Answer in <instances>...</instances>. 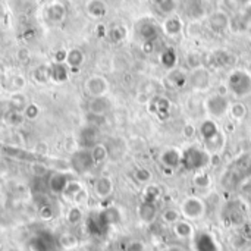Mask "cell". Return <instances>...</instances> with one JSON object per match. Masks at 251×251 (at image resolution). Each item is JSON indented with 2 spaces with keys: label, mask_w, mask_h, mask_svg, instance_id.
I'll return each instance as SVG.
<instances>
[{
  "label": "cell",
  "mask_w": 251,
  "mask_h": 251,
  "mask_svg": "<svg viewBox=\"0 0 251 251\" xmlns=\"http://www.w3.org/2000/svg\"><path fill=\"white\" fill-rule=\"evenodd\" d=\"M210 160L212 157L207 149H203L199 146H190L185 150H182V154H181V166L185 171H191V172L203 171L204 168L210 165Z\"/></svg>",
  "instance_id": "6da1fadb"
},
{
  "label": "cell",
  "mask_w": 251,
  "mask_h": 251,
  "mask_svg": "<svg viewBox=\"0 0 251 251\" xmlns=\"http://www.w3.org/2000/svg\"><path fill=\"white\" fill-rule=\"evenodd\" d=\"M226 88L235 97L244 99L251 94V72L247 69L238 68L231 71L226 81Z\"/></svg>",
  "instance_id": "7a4b0ae2"
},
{
  "label": "cell",
  "mask_w": 251,
  "mask_h": 251,
  "mask_svg": "<svg viewBox=\"0 0 251 251\" xmlns=\"http://www.w3.org/2000/svg\"><path fill=\"white\" fill-rule=\"evenodd\" d=\"M229 106H231V103L228 101L226 96H222L219 93L209 96L204 101V109H206L207 115L213 119H221L225 115H228Z\"/></svg>",
  "instance_id": "3957f363"
},
{
  "label": "cell",
  "mask_w": 251,
  "mask_h": 251,
  "mask_svg": "<svg viewBox=\"0 0 251 251\" xmlns=\"http://www.w3.org/2000/svg\"><path fill=\"white\" fill-rule=\"evenodd\" d=\"M181 215L187 221H199L206 215V203L200 197H187L181 203Z\"/></svg>",
  "instance_id": "277c9868"
},
{
  "label": "cell",
  "mask_w": 251,
  "mask_h": 251,
  "mask_svg": "<svg viewBox=\"0 0 251 251\" xmlns=\"http://www.w3.org/2000/svg\"><path fill=\"white\" fill-rule=\"evenodd\" d=\"M71 166L78 174H85V172L91 171L94 166L91 151L88 149H82V150H78L76 153H74V156L71 159Z\"/></svg>",
  "instance_id": "5b68a950"
},
{
  "label": "cell",
  "mask_w": 251,
  "mask_h": 251,
  "mask_svg": "<svg viewBox=\"0 0 251 251\" xmlns=\"http://www.w3.org/2000/svg\"><path fill=\"white\" fill-rule=\"evenodd\" d=\"M188 82L194 90H207L210 87V72L207 71L206 66H200L191 71L188 76Z\"/></svg>",
  "instance_id": "8992f818"
},
{
  "label": "cell",
  "mask_w": 251,
  "mask_h": 251,
  "mask_svg": "<svg viewBox=\"0 0 251 251\" xmlns=\"http://www.w3.org/2000/svg\"><path fill=\"white\" fill-rule=\"evenodd\" d=\"M209 26L213 32L218 34H224L226 29H229L231 26V18L225 10H215L210 16H209Z\"/></svg>",
  "instance_id": "52a82bcc"
},
{
  "label": "cell",
  "mask_w": 251,
  "mask_h": 251,
  "mask_svg": "<svg viewBox=\"0 0 251 251\" xmlns=\"http://www.w3.org/2000/svg\"><path fill=\"white\" fill-rule=\"evenodd\" d=\"M85 90L88 91L91 97H101V96H106V93L109 91V82L104 76L93 75L87 79Z\"/></svg>",
  "instance_id": "ba28073f"
},
{
  "label": "cell",
  "mask_w": 251,
  "mask_h": 251,
  "mask_svg": "<svg viewBox=\"0 0 251 251\" xmlns=\"http://www.w3.org/2000/svg\"><path fill=\"white\" fill-rule=\"evenodd\" d=\"M199 134L201 137V140L210 146L213 141H216L219 138V129H218V125L213 119H206L200 124L199 126Z\"/></svg>",
  "instance_id": "9c48e42d"
},
{
  "label": "cell",
  "mask_w": 251,
  "mask_h": 251,
  "mask_svg": "<svg viewBox=\"0 0 251 251\" xmlns=\"http://www.w3.org/2000/svg\"><path fill=\"white\" fill-rule=\"evenodd\" d=\"M159 25L151 19H143L138 24V34L144 41H156L159 37Z\"/></svg>",
  "instance_id": "30bf717a"
},
{
  "label": "cell",
  "mask_w": 251,
  "mask_h": 251,
  "mask_svg": "<svg viewBox=\"0 0 251 251\" xmlns=\"http://www.w3.org/2000/svg\"><path fill=\"white\" fill-rule=\"evenodd\" d=\"M181 154H182V150L169 147L163 150V153L160 154V162L166 169H176L178 166H181Z\"/></svg>",
  "instance_id": "8fae6325"
},
{
  "label": "cell",
  "mask_w": 251,
  "mask_h": 251,
  "mask_svg": "<svg viewBox=\"0 0 251 251\" xmlns=\"http://www.w3.org/2000/svg\"><path fill=\"white\" fill-rule=\"evenodd\" d=\"M182 10L184 13L191 18L193 21L200 19L204 16V1L203 0H182Z\"/></svg>",
  "instance_id": "7c38bea8"
},
{
  "label": "cell",
  "mask_w": 251,
  "mask_h": 251,
  "mask_svg": "<svg viewBox=\"0 0 251 251\" xmlns=\"http://www.w3.org/2000/svg\"><path fill=\"white\" fill-rule=\"evenodd\" d=\"M138 218L141 219V222L150 225L156 221L157 218V207L156 203H150V201H143L138 206Z\"/></svg>",
  "instance_id": "4fadbf2b"
},
{
  "label": "cell",
  "mask_w": 251,
  "mask_h": 251,
  "mask_svg": "<svg viewBox=\"0 0 251 251\" xmlns=\"http://www.w3.org/2000/svg\"><path fill=\"white\" fill-rule=\"evenodd\" d=\"M162 28H163V32H165L168 37H178V35L182 32V21H181V18L176 16V15H169V16L165 19Z\"/></svg>",
  "instance_id": "5bb4252c"
},
{
  "label": "cell",
  "mask_w": 251,
  "mask_h": 251,
  "mask_svg": "<svg viewBox=\"0 0 251 251\" xmlns=\"http://www.w3.org/2000/svg\"><path fill=\"white\" fill-rule=\"evenodd\" d=\"M94 193L99 199H107L113 193V181L107 176H100L94 182Z\"/></svg>",
  "instance_id": "9a60e30c"
},
{
  "label": "cell",
  "mask_w": 251,
  "mask_h": 251,
  "mask_svg": "<svg viewBox=\"0 0 251 251\" xmlns=\"http://www.w3.org/2000/svg\"><path fill=\"white\" fill-rule=\"evenodd\" d=\"M112 107V103L110 100L106 97V96H101V97H93L91 103H90V112L96 116H103L106 115Z\"/></svg>",
  "instance_id": "2e32d148"
},
{
  "label": "cell",
  "mask_w": 251,
  "mask_h": 251,
  "mask_svg": "<svg viewBox=\"0 0 251 251\" xmlns=\"http://www.w3.org/2000/svg\"><path fill=\"white\" fill-rule=\"evenodd\" d=\"M69 176L66 174H53L49 179V188L54 193V194H63L66 185L69 184Z\"/></svg>",
  "instance_id": "e0dca14e"
},
{
  "label": "cell",
  "mask_w": 251,
  "mask_h": 251,
  "mask_svg": "<svg viewBox=\"0 0 251 251\" xmlns=\"http://www.w3.org/2000/svg\"><path fill=\"white\" fill-rule=\"evenodd\" d=\"M174 232L179 240H191L194 237V228L190 221L181 219L174 225Z\"/></svg>",
  "instance_id": "ac0fdd59"
},
{
  "label": "cell",
  "mask_w": 251,
  "mask_h": 251,
  "mask_svg": "<svg viewBox=\"0 0 251 251\" xmlns=\"http://www.w3.org/2000/svg\"><path fill=\"white\" fill-rule=\"evenodd\" d=\"M235 60L234 54L226 51V50H216L212 56H210V62L216 66V68H225L232 65Z\"/></svg>",
  "instance_id": "d6986e66"
},
{
  "label": "cell",
  "mask_w": 251,
  "mask_h": 251,
  "mask_svg": "<svg viewBox=\"0 0 251 251\" xmlns=\"http://www.w3.org/2000/svg\"><path fill=\"white\" fill-rule=\"evenodd\" d=\"M151 106L154 107L153 113L154 116H157L159 119H166L171 113V101L165 97H157L151 101Z\"/></svg>",
  "instance_id": "ffe728a7"
},
{
  "label": "cell",
  "mask_w": 251,
  "mask_h": 251,
  "mask_svg": "<svg viewBox=\"0 0 251 251\" xmlns=\"http://www.w3.org/2000/svg\"><path fill=\"white\" fill-rule=\"evenodd\" d=\"M85 10L91 18L100 19L107 13V6L103 0H88L85 4Z\"/></svg>",
  "instance_id": "44dd1931"
},
{
  "label": "cell",
  "mask_w": 251,
  "mask_h": 251,
  "mask_svg": "<svg viewBox=\"0 0 251 251\" xmlns=\"http://www.w3.org/2000/svg\"><path fill=\"white\" fill-rule=\"evenodd\" d=\"M166 81H168V85H171L174 88H181V87H184L188 82V76L185 75L184 71L174 68V69H171Z\"/></svg>",
  "instance_id": "7402d4cb"
},
{
  "label": "cell",
  "mask_w": 251,
  "mask_h": 251,
  "mask_svg": "<svg viewBox=\"0 0 251 251\" xmlns=\"http://www.w3.org/2000/svg\"><path fill=\"white\" fill-rule=\"evenodd\" d=\"M66 65L69 69H78L81 68V65L84 63V53L79 49H71L69 51H66V59H65Z\"/></svg>",
  "instance_id": "603a6c76"
},
{
  "label": "cell",
  "mask_w": 251,
  "mask_h": 251,
  "mask_svg": "<svg viewBox=\"0 0 251 251\" xmlns=\"http://www.w3.org/2000/svg\"><path fill=\"white\" fill-rule=\"evenodd\" d=\"M96 138H97V131L93 126H87L81 131L79 134V143L84 149H91L93 146H96Z\"/></svg>",
  "instance_id": "cb8c5ba5"
},
{
  "label": "cell",
  "mask_w": 251,
  "mask_h": 251,
  "mask_svg": "<svg viewBox=\"0 0 251 251\" xmlns=\"http://www.w3.org/2000/svg\"><path fill=\"white\" fill-rule=\"evenodd\" d=\"M160 63H162L165 68H168L169 71L174 69V68L176 66V63H178V54H176V51H175L172 47L165 49V50L160 53Z\"/></svg>",
  "instance_id": "d4e9b609"
},
{
  "label": "cell",
  "mask_w": 251,
  "mask_h": 251,
  "mask_svg": "<svg viewBox=\"0 0 251 251\" xmlns=\"http://www.w3.org/2000/svg\"><path fill=\"white\" fill-rule=\"evenodd\" d=\"M91 151V156H93V160H94V165H103L107 157H109V150L104 144H96L90 149Z\"/></svg>",
  "instance_id": "484cf974"
},
{
  "label": "cell",
  "mask_w": 251,
  "mask_h": 251,
  "mask_svg": "<svg viewBox=\"0 0 251 251\" xmlns=\"http://www.w3.org/2000/svg\"><path fill=\"white\" fill-rule=\"evenodd\" d=\"M193 185L196 188H200V190H206L212 185V178L209 174H206L204 171H199V172H194V176H193Z\"/></svg>",
  "instance_id": "4316f807"
},
{
  "label": "cell",
  "mask_w": 251,
  "mask_h": 251,
  "mask_svg": "<svg viewBox=\"0 0 251 251\" xmlns=\"http://www.w3.org/2000/svg\"><path fill=\"white\" fill-rule=\"evenodd\" d=\"M65 15H66V9H65V6L60 4V3H53V4H50V6L47 7V16H49V19H51L53 22L62 21V19L65 18Z\"/></svg>",
  "instance_id": "83f0119b"
},
{
  "label": "cell",
  "mask_w": 251,
  "mask_h": 251,
  "mask_svg": "<svg viewBox=\"0 0 251 251\" xmlns=\"http://www.w3.org/2000/svg\"><path fill=\"white\" fill-rule=\"evenodd\" d=\"M68 75H69V68H66L63 63H57V65H54V66L50 69V76H51L54 81L63 82V81L68 79Z\"/></svg>",
  "instance_id": "f1b7e54d"
},
{
  "label": "cell",
  "mask_w": 251,
  "mask_h": 251,
  "mask_svg": "<svg viewBox=\"0 0 251 251\" xmlns=\"http://www.w3.org/2000/svg\"><path fill=\"white\" fill-rule=\"evenodd\" d=\"M182 219V215H181V210H178V209H172V207H169V209H166L163 213H162V221L165 222V224H168V225H175L176 222H179Z\"/></svg>",
  "instance_id": "f546056e"
},
{
  "label": "cell",
  "mask_w": 251,
  "mask_h": 251,
  "mask_svg": "<svg viewBox=\"0 0 251 251\" xmlns=\"http://www.w3.org/2000/svg\"><path fill=\"white\" fill-rule=\"evenodd\" d=\"M215 243L213 238L207 234H201L200 237H197V249L199 251H216L218 247L216 244H212Z\"/></svg>",
  "instance_id": "4dcf8cb0"
},
{
  "label": "cell",
  "mask_w": 251,
  "mask_h": 251,
  "mask_svg": "<svg viewBox=\"0 0 251 251\" xmlns=\"http://www.w3.org/2000/svg\"><path fill=\"white\" fill-rule=\"evenodd\" d=\"M160 188L156 184H147L146 190H144V200L150 201V203H157V200L160 199Z\"/></svg>",
  "instance_id": "1f68e13d"
},
{
  "label": "cell",
  "mask_w": 251,
  "mask_h": 251,
  "mask_svg": "<svg viewBox=\"0 0 251 251\" xmlns=\"http://www.w3.org/2000/svg\"><path fill=\"white\" fill-rule=\"evenodd\" d=\"M229 115L237 119V121H241L246 118L247 115V107L241 103V101H235V103H231L229 106Z\"/></svg>",
  "instance_id": "d6a6232c"
},
{
  "label": "cell",
  "mask_w": 251,
  "mask_h": 251,
  "mask_svg": "<svg viewBox=\"0 0 251 251\" xmlns=\"http://www.w3.org/2000/svg\"><path fill=\"white\" fill-rule=\"evenodd\" d=\"M156 7L163 15H171L176 9V0H153Z\"/></svg>",
  "instance_id": "836d02e7"
},
{
  "label": "cell",
  "mask_w": 251,
  "mask_h": 251,
  "mask_svg": "<svg viewBox=\"0 0 251 251\" xmlns=\"http://www.w3.org/2000/svg\"><path fill=\"white\" fill-rule=\"evenodd\" d=\"M125 37H126V29H125L122 25H116V26H113V28L109 31V38H110L113 43H119V41H122Z\"/></svg>",
  "instance_id": "e575fe53"
},
{
  "label": "cell",
  "mask_w": 251,
  "mask_h": 251,
  "mask_svg": "<svg viewBox=\"0 0 251 251\" xmlns=\"http://www.w3.org/2000/svg\"><path fill=\"white\" fill-rule=\"evenodd\" d=\"M134 178L137 179V182H140V184H150L151 182V178H153V175H151V172L149 171V169H146V168H140V169H137L135 171V174H134Z\"/></svg>",
  "instance_id": "d590c367"
},
{
  "label": "cell",
  "mask_w": 251,
  "mask_h": 251,
  "mask_svg": "<svg viewBox=\"0 0 251 251\" xmlns=\"http://www.w3.org/2000/svg\"><path fill=\"white\" fill-rule=\"evenodd\" d=\"M187 65L191 68V69H196V68H200L203 66V57L200 53H188L187 54Z\"/></svg>",
  "instance_id": "8d00e7d4"
},
{
  "label": "cell",
  "mask_w": 251,
  "mask_h": 251,
  "mask_svg": "<svg viewBox=\"0 0 251 251\" xmlns=\"http://www.w3.org/2000/svg\"><path fill=\"white\" fill-rule=\"evenodd\" d=\"M68 222L69 224H72V225H76L78 222H81V219H82V212H81V209H78V207H72L69 212H68Z\"/></svg>",
  "instance_id": "74e56055"
},
{
  "label": "cell",
  "mask_w": 251,
  "mask_h": 251,
  "mask_svg": "<svg viewBox=\"0 0 251 251\" xmlns=\"http://www.w3.org/2000/svg\"><path fill=\"white\" fill-rule=\"evenodd\" d=\"M38 112H40L38 107H37L35 104H32V103H31V104H26L25 109H24V115H25L28 119H35V118L38 116Z\"/></svg>",
  "instance_id": "f35d334b"
},
{
  "label": "cell",
  "mask_w": 251,
  "mask_h": 251,
  "mask_svg": "<svg viewBox=\"0 0 251 251\" xmlns=\"http://www.w3.org/2000/svg\"><path fill=\"white\" fill-rule=\"evenodd\" d=\"M34 76H35L37 81L44 82V81L50 76V71H46L44 66H40V68H37V71L34 72Z\"/></svg>",
  "instance_id": "ab89813d"
},
{
  "label": "cell",
  "mask_w": 251,
  "mask_h": 251,
  "mask_svg": "<svg viewBox=\"0 0 251 251\" xmlns=\"http://www.w3.org/2000/svg\"><path fill=\"white\" fill-rule=\"evenodd\" d=\"M241 193L244 194V196H247V197H251V181H244L243 184H241Z\"/></svg>",
  "instance_id": "60d3db41"
},
{
  "label": "cell",
  "mask_w": 251,
  "mask_h": 251,
  "mask_svg": "<svg viewBox=\"0 0 251 251\" xmlns=\"http://www.w3.org/2000/svg\"><path fill=\"white\" fill-rule=\"evenodd\" d=\"M51 216H53L51 207H50V206H43V207H41V218H44V219H50Z\"/></svg>",
  "instance_id": "b9f144b4"
},
{
  "label": "cell",
  "mask_w": 251,
  "mask_h": 251,
  "mask_svg": "<svg viewBox=\"0 0 251 251\" xmlns=\"http://www.w3.org/2000/svg\"><path fill=\"white\" fill-rule=\"evenodd\" d=\"M126 251H146V249H144V246L141 243L135 241V243H131L129 244V247H128Z\"/></svg>",
  "instance_id": "7bdbcfd3"
},
{
  "label": "cell",
  "mask_w": 251,
  "mask_h": 251,
  "mask_svg": "<svg viewBox=\"0 0 251 251\" xmlns=\"http://www.w3.org/2000/svg\"><path fill=\"white\" fill-rule=\"evenodd\" d=\"M231 1L238 6H250L251 4V0H231Z\"/></svg>",
  "instance_id": "ee69618b"
},
{
  "label": "cell",
  "mask_w": 251,
  "mask_h": 251,
  "mask_svg": "<svg viewBox=\"0 0 251 251\" xmlns=\"http://www.w3.org/2000/svg\"><path fill=\"white\" fill-rule=\"evenodd\" d=\"M163 251H185L181 246H169V247H166Z\"/></svg>",
  "instance_id": "f6af8a7d"
},
{
  "label": "cell",
  "mask_w": 251,
  "mask_h": 251,
  "mask_svg": "<svg viewBox=\"0 0 251 251\" xmlns=\"http://www.w3.org/2000/svg\"><path fill=\"white\" fill-rule=\"evenodd\" d=\"M249 172H250V175H251V160H250V163H249Z\"/></svg>",
  "instance_id": "bcb514c9"
},
{
  "label": "cell",
  "mask_w": 251,
  "mask_h": 251,
  "mask_svg": "<svg viewBox=\"0 0 251 251\" xmlns=\"http://www.w3.org/2000/svg\"><path fill=\"white\" fill-rule=\"evenodd\" d=\"M68 1H71V3H74V1H76V0H68Z\"/></svg>",
  "instance_id": "7dc6e473"
},
{
  "label": "cell",
  "mask_w": 251,
  "mask_h": 251,
  "mask_svg": "<svg viewBox=\"0 0 251 251\" xmlns=\"http://www.w3.org/2000/svg\"><path fill=\"white\" fill-rule=\"evenodd\" d=\"M249 7H250V13H251V4H250V6H249Z\"/></svg>",
  "instance_id": "c3c4849f"
},
{
  "label": "cell",
  "mask_w": 251,
  "mask_h": 251,
  "mask_svg": "<svg viewBox=\"0 0 251 251\" xmlns=\"http://www.w3.org/2000/svg\"><path fill=\"white\" fill-rule=\"evenodd\" d=\"M250 34H251V25H250Z\"/></svg>",
  "instance_id": "681fc988"
}]
</instances>
